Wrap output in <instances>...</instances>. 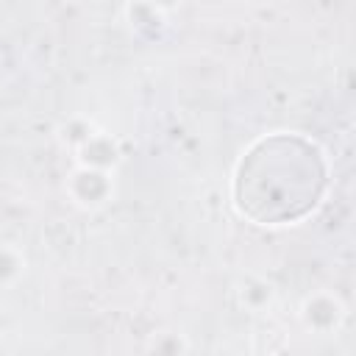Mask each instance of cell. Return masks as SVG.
Returning a JSON list of instances; mask_svg holds the SVG:
<instances>
[{
	"instance_id": "1",
	"label": "cell",
	"mask_w": 356,
	"mask_h": 356,
	"mask_svg": "<svg viewBox=\"0 0 356 356\" xmlns=\"http://www.w3.org/2000/svg\"><path fill=\"white\" fill-rule=\"evenodd\" d=\"M70 195L78 206L83 209H97L103 206L111 192H114V184H111V175L106 170H92V167H78L72 175H70Z\"/></svg>"
},
{
	"instance_id": "2",
	"label": "cell",
	"mask_w": 356,
	"mask_h": 356,
	"mask_svg": "<svg viewBox=\"0 0 356 356\" xmlns=\"http://www.w3.org/2000/svg\"><path fill=\"white\" fill-rule=\"evenodd\" d=\"M300 317H303L306 328L325 334V331H331V328H337V325L342 323L345 312H342V303H339L334 295L317 292V295L306 298V303H303V309H300Z\"/></svg>"
},
{
	"instance_id": "3",
	"label": "cell",
	"mask_w": 356,
	"mask_h": 356,
	"mask_svg": "<svg viewBox=\"0 0 356 356\" xmlns=\"http://www.w3.org/2000/svg\"><path fill=\"white\" fill-rule=\"evenodd\" d=\"M78 153H81V167H92V170L108 172V167H114L120 161V150H117L114 139L106 134H95L89 142H83L78 147Z\"/></svg>"
},
{
	"instance_id": "4",
	"label": "cell",
	"mask_w": 356,
	"mask_h": 356,
	"mask_svg": "<svg viewBox=\"0 0 356 356\" xmlns=\"http://www.w3.org/2000/svg\"><path fill=\"white\" fill-rule=\"evenodd\" d=\"M242 303L250 306V309H264L270 300H273V286L261 278H250L242 284V292H239Z\"/></svg>"
},
{
	"instance_id": "5",
	"label": "cell",
	"mask_w": 356,
	"mask_h": 356,
	"mask_svg": "<svg viewBox=\"0 0 356 356\" xmlns=\"http://www.w3.org/2000/svg\"><path fill=\"white\" fill-rule=\"evenodd\" d=\"M150 353L153 356H186V339L175 331H164L153 339Z\"/></svg>"
},
{
	"instance_id": "6",
	"label": "cell",
	"mask_w": 356,
	"mask_h": 356,
	"mask_svg": "<svg viewBox=\"0 0 356 356\" xmlns=\"http://www.w3.org/2000/svg\"><path fill=\"white\" fill-rule=\"evenodd\" d=\"M22 264H25V261H22V256H19L14 248L0 245V284L17 278V275L22 273Z\"/></svg>"
}]
</instances>
